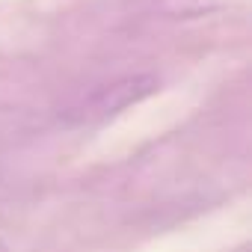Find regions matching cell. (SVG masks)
<instances>
[{
	"mask_svg": "<svg viewBox=\"0 0 252 252\" xmlns=\"http://www.w3.org/2000/svg\"><path fill=\"white\" fill-rule=\"evenodd\" d=\"M231 0H160V12H166L172 18H193V15L222 9Z\"/></svg>",
	"mask_w": 252,
	"mask_h": 252,
	"instance_id": "obj_1",
	"label": "cell"
},
{
	"mask_svg": "<svg viewBox=\"0 0 252 252\" xmlns=\"http://www.w3.org/2000/svg\"><path fill=\"white\" fill-rule=\"evenodd\" d=\"M0 252H3V243H0Z\"/></svg>",
	"mask_w": 252,
	"mask_h": 252,
	"instance_id": "obj_2",
	"label": "cell"
}]
</instances>
